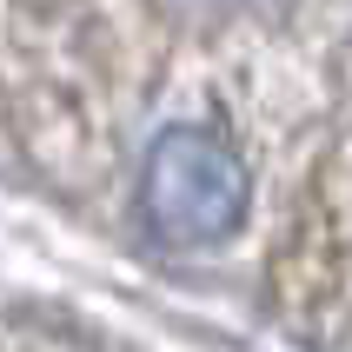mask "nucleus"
<instances>
[{
    "label": "nucleus",
    "mask_w": 352,
    "mask_h": 352,
    "mask_svg": "<svg viewBox=\"0 0 352 352\" xmlns=\"http://www.w3.org/2000/svg\"><path fill=\"white\" fill-rule=\"evenodd\" d=\"M140 206L160 239L173 246H213L246 219V166L233 146H219L199 126H173L146 146L140 173Z\"/></svg>",
    "instance_id": "f257e3e1"
}]
</instances>
